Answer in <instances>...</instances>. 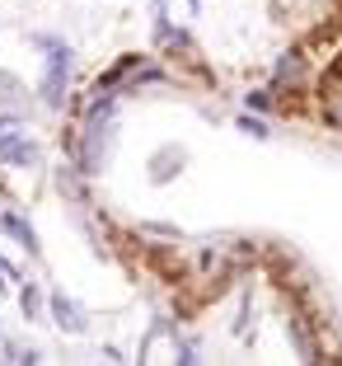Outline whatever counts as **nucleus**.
<instances>
[{
	"mask_svg": "<svg viewBox=\"0 0 342 366\" xmlns=\"http://www.w3.org/2000/svg\"><path fill=\"white\" fill-rule=\"evenodd\" d=\"M38 47H47V66H43V104L47 108H61L66 99V80H71V47L66 43H52V38H33Z\"/></svg>",
	"mask_w": 342,
	"mask_h": 366,
	"instance_id": "obj_1",
	"label": "nucleus"
},
{
	"mask_svg": "<svg viewBox=\"0 0 342 366\" xmlns=\"http://www.w3.org/2000/svg\"><path fill=\"white\" fill-rule=\"evenodd\" d=\"M33 160H38V146H33L24 132L0 137V164H33Z\"/></svg>",
	"mask_w": 342,
	"mask_h": 366,
	"instance_id": "obj_2",
	"label": "nucleus"
},
{
	"mask_svg": "<svg viewBox=\"0 0 342 366\" xmlns=\"http://www.w3.org/2000/svg\"><path fill=\"white\" fill-rule=\"evenodd\" d=\"M52 315H56V329H66V334H85V329H89V324H85V310H80L71 296H61V291L52 296Z\"/></svg>",
	"mask_w": 342,
	"mask_h": 366,
	"instance_id": "obj_3",
	"label": "nucleus"
},
{
	"mask_svg": "<svg viewBox=\"0 0 342 366\" xmlns=\"http://www.w3.org/2000/svg\"><path fill=\"white\" fill-rule=\"evenodd\" d=\"M0 230H10L14 239H19L29 254H38V235H33V226L24 221V216H14V212H0Z\"/></svg>",
	"mask_w": 342,
	"mask_h": 366,
	"instance_id": "obj_4",
	"label": "nucleus"
},
{
	"mask_svg": "<svg viewBox=\"0 0 342 366\" xmlns=\"http://www.w3.org/2000/svg\"><path fill=\"white\" fill-rule=\"evenodd\" d=\"M239 132H248V137H258V141H263V137H272V132H268V122L248 118V113H244V118H239Z\"/></svg>",
	"mask_w": 342,
	"mask_h": 366,
	"instance_id": "obj_5",
	"label": "nucleus"
},
{
	"mask_svg": "<svg viewBox=\"0 0 342 366\" xmlns=\"http://www.w3.org/2000/svg\"><path fill=\"white\" fill-rule=\"evenodd\" d=\"M19 301H24V310H29L33 320L43 315V296H38V291H33V287H24V296H19Z\"/></svg>",
	"mask_w": 342,
	"mask_h": 366,
	"instance_id": "obj_6",
	"label": "nucleus"
},
{
	"mask_svg": "<svg viewBox=\"0 0 342 366\" xmlns=\"http://www.w3.org/2000/svg\"><path fill=\"white\" fill-rule=\"evenodd\" d=\"M10 287V268H5V259H0V291Z\"/></svg>",
	"mask_w": 342,
	"mask_h": 366,
	"instance_id": "obj_7",
	"label": "nucleus"
}]
</instances>
